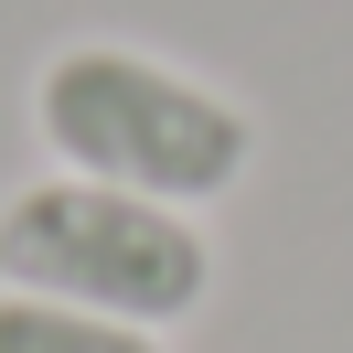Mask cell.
<instances>
[{
	"label": "cell",
	"mask_w": 353,
	"mask_h": 353,
	"mask_svg": "<svg viewBox=\"0 0 353 353\" xmlns=\"http://www.w3.org/2000/svg\"><path fill=\"white\" fill-rule=\"evenodd\" d=\"M0 353H172V343L139 321H108V310H75V300L0 289Z\"/></svg>",
	"instance_id": "3"
},
{
	"label": "cell",
	"mask_w": 353,
	"mask_h": 353,
	"mask_svg": "<svg viewBox=\"0 0 353 353\" xmlns=\"http://www.w3.org/2000/svg\"><path fill=\"white\" fill-rule=\"evenodd\" d=\"M32 139L54 150V172L118 182L182 214L225 203L257 172V118L139 43H54L32 65Z\"/></svg>",
	"instance_id": "1"
},
{
	"label": "cell",
	"mask_w": 353,
	"mask_h": 353,
	"mask_svg": "<svg viewBox=\"0 0 353 353\" xmlns=\"http://www.w3.org/2000/svg\"><path fill=\"white\" fill-rule=\"evenodd\" d=\"M0 289L172 332L214 300V236L182 203L118 193V182H86V172H43L0 203Z\"/></svg>",
	"instance_id": "2"
}]
</instances>
